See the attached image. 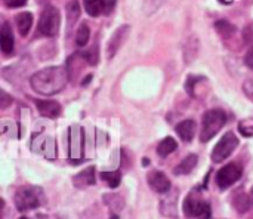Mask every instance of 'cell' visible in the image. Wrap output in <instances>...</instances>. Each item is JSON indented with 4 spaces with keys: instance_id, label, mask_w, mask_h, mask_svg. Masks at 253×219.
<instances>
[{
    "instance_id": "obj_1",
    "label": "cell",
    "mask_w": 253,
    "mask_h": 219,
    "mask_svg": "<svg viewBox=\"0 0 253 219\" xmlns=\"http://www.w3.org/2000/svg\"><path fill=\"white\" fill-rule=\"evenodd\" d=\"M68 71L64 67H47L31 76V88L40 95H55L68 83Z\"/></svg>"
},
{
    "instance_id": "obj_2",
    "label": "cell",
    "mask_w": 253,
    "mask_h": 219,
    "mask_svg": "<svg viewBox=\"0 0 253 219\" xmlns=\"http://www.w3.org/2000/svg\"><path fill=\"white\" fill-rule=\"evenodd\" d=\"M182 212L185 219H211L212 209L209 200L203 196L200 188H194L184 200Z\"/></svg>"
},
{
    "instance_id": "obj_3",
    "label": "cell",
    "mask_w": 253,
    "mask_h": 219,
    "mask_svg": "<svg viewBox=\"0 0 253 219\" xmlns=\"http://www.w3.org/2000/svg\"><path fill=\"white\" fill-rule=\"evenodd\" d=\"M44 202H46V197H44L43 190L39 187H33V185L19 187L13 197L15 208L19 212H28V211L39 209L40 206L44 205Z\"/></svg>"
},
{
    "instance_id": "obj_4",
    "label": "cell",
    "mask_w": 253,
    "mask_h": 219,
    "mask_svg": "<svg viewBox=\"0 0 253 219\" xmlns=\"http://www.w3.org/2000/svg\"><path fill=\"white\" fill-rule=\"evenodd\" d=\"M227 123V113L224 110L215 108L209 110L203 114L202 119V131H200V141L209 142Z\"/></svg>"
},
{
    "instance_id": "obj_5",
    "label": "cell",
    "mask_w": 253,
    "mask_h": 219,
    "mask_svg": "<svg viewBox=\"0 0 253 219\" xmlns=\"http://www.w3.org/2000/svg\"><path fill=\"white\" fill-rule=\"evenodd\" d=\"M59 25H61V16H59L58 9L52 4L44 6L39 19V31L43 36L52 37L58 34Z\"/></svg>"
},
{
    "instance_id": "obj_6",
    "label": "cell",
    "mask_w": 253,
    "mask_h": 219,
    "mask_svg": "<svg viewBox=\"0 0 253 219\" xmlns=\"http://www.w3.org/2000/svg\"><path fill=\"white\" fill-rule=\"evenodd\" d=\"M239 147V138L233 133V132H227L219 141L218 144L213 147L211 159L213 163H222L225 162L233 153L234 150Z\"/></svg>"
},
{
    "instance_id": "obj_7",
    "label": "cell",
    "mask_w": 253,
    "mask_h": 219,
    "mask_svg": "<svg viewBox=\"0 0 253 219\" xmlns=\"http://www.w3.org/2000/svg\"><path fill=\"white\" fill-rule=\"evenodd\" d=\"M243 175V168L239 163H228L224 168H221L216 174L215 182L221 190H227L231 185H234Z\"/></svg>"
},
{
    "instance_id": "obj_8",
    "label": "cell",
    "mask_w": 253,
    "mask_h": 219,
    "mask_svg": "<svg viewBox=\"0 0 253 219\" xmlns=\"http://www.w3.org/2000/svg\"><path fill=\"white\" fill-rule=\"evenodd\" d=\"M83 150H84V132L80 126H71L68 131L70 160L79 162L83 157Z\"/></svg>"
},
{
    "instance_id": "obj_9",
    "label": "cell",
    "mask_w": 253,
    "mask_h": 219,
    "mask_svg": "<svg viewBox=\"0 0 253 219\" xmlns=\"http://www.w3.org/2000/svg\"><path fill=\"white\" fill-rule=\"evenodd\" d=\"M129 33H130V27L129 25H122V27H119L113 33V36L110 37V40L107 43V58L108 59L114 58V55L119 52V49L122 47V44L127 39Z\"/></svg>"
},
{
    "instance_id": "obj_10",
    "label": "cell",
    "mask_w": 253,
    "mask_h": 219,
    "mask_svg": "<svg viewBox=\"0 0 253 219\" xmlns=\"http://www.w3.org/2000/svg\"><path fill=\"white\" fill-rule=\"evenodd\" d=\"M147 182H148L150 188L154 193H159V194H166L172 188L170 179L160 171H151L147 175Z\"/></svg>"
},
{
    "instance_id": "obj_11",
    "label": "cell",
    "mask_w": 253,
    "mask_h": 219,
    "mask_svg": "<svg viewBox=\"0 0 253 219\" xmlns=\"http://www.w3.org/2000/svg\"><path fill=\"white\" fill-rule=\"evenodd\" d=\"M39 113L43 116V117H47V119H56L59 117L62 108L61 105L56 102V101H47V99H36L34 101Z\"/></svg>"
},
{
    "instance_id": "obj_12",
    "label": "cell",
    "mask_w": 253,
    "mask_h": 219,
    "mask_svg": "<svg viewBox=\"0 0 253 219\" xmlns=\"http://www.w3.org/2000/svg\"><path fill=\"white\" fill-rule=\"evenodd\" d=\"M95 168L90 166V168H86L84 171L79 172L77 175H74L73 178V185L76 188H86V187H90V185H95L96 182V176H95Z\"/></svg>"
},
{
    "instance_id": "obj_13",
    "label": "cell",
    "mask_w": 253,
    "mask_h": 219,
    "mask_svg": "<svg viewBox=\"0 0 253 219\" xmlns=\"http://www.w3.org/2000/svg\"><path fill=\"white\" fill-rule=\"evenodd\" d=\"M13 33L10 28L9 22H3L1 30H0V47L4 55H10L13 52Z\"/></svg>"
},
{
    "instance_id": "obj_14",
    "label": "cell",
    "mask_w": 253,
    "mask_h": 219,
    "mask_svg": "<svg viewBox=\"0 0 253 219\" xmlns=\"http://www.w3.org/2000/svg\"><path fill=\"white\" fill-rule=\"evenodd\" d=\"M178 136L184 141V142H191L194 135H196V131H197V125L194 120H184L181 123L176 125L175 128Z\"/></svg>"
},
{
    "instance_id": "obj_15",
    "label": "cell",
    "mask_w": 253,
    "mask_h": 219,
    "mask_svg": "<svg viewBox=\"0 0 253 219\" xmlns=\"http://www.w3.org/2000/svg\"><path fill=\"white\" fill-rule=\"evenodd\" d=\"M200 52V40L196 34L190 36L184 46V61L185 64H191Z\"/></svg>"
},
{
    "instance_id": "obj_16",
    "label": "cell",
    "mask_w": 253,
    "mask_h": 219,
    "mask_svg": "<svg viewBox=\"0 0 253 219\" xmlns=\"http://www.w3.org/2000/svg\"><path fill=\"white\" fill-rule=\"evenodd\" d=\"M178 194H179V191H173V193H170V196H166V199H163L160 202V211L165 217H168V218L178 217V208H176Z\"/></svg>"
},
{
    "instance_id": "obj_17",
    "label": "cell",
    "mask_w": 253,
    "mask_h": 219,
    "mask_svg": "<svg viewBox=\"0 0 253 219\" xmlns=\"http://www.w3.org/2000/svg\"><path fill=\"white\" fill-rule=\"evenodd\" d=\"M231 205H233V208H234L239 214H246V212L251 209L252 196L246 194L245 191L234 193L233 197H231Z\"/></svg>"
},
{
    "instance_id": "obj_18",
    "label": "cell",
    "mask_w": 253,
    "mask_h": 219,
    "mask_svg": "<svg viewBox=\"0 0 253 219\" xmlns=\"http://www.w3.org/2000/svg\"><path fill=\"white\" fill-rule=\"evenodd\" d=\"M197 162H199V157L196 154H190L173 169V174L175 175H188L194 171V168L197 166Z\"/></svg>"
},
{
    "instance_id": "obj_19",
    "label": "cell",
    "mask_w": 253,
    "mask_h": 219,
    "mask_svg": "<svg viewBox=\"0 0 253 219\" xmlns=\"http://www.w3.org/2000/svg\"><path fill=\"white\" fill-rule=\"evenodd\" d=\"M102 200L105 203V206L113 212V214H119L123 211L125 208V200L122 196L119 194H114V193H108V194H104L102 196Z\"/></svg>"
},
{
    "instance_id": "obj_20",
    "label": "cell",
    "mask_w": 253,
    "mask_h": 219,
    "mask_svg": "<svg viewBox=\"0 0 253 219\" xmlns=\"http://www.w3.org/2000/svg\"><path fill=\"white\" fill-rule=\"evenodd\" d=\"M16 28L22 37H25L30 33V28L33 25V15L30 12H21L16 15Z\"/></svg>"
},
{
    "instance_id": "obj_21",
    "label": "cell",
    "mask_w": 253,
    "mask_h": 219,
    "mask_svg": "<svg viewBox=\"0 0 253 219\" xmlns=\"http://www.w3.org/2000/svg\"><path fill=\"white\" fill-rule=\"evenodd\" d=\"M215 28H216L218 34H219L222 39H225V40L231 39V37L236 34V31H237V28H236L231 22H228V21H225V19L216 21Z\"/></svg>"
},
{
    "instance_id": "obj_22",
    "label": "cell",
    "mask_w": 253,
    "mask_h": 219,
    "mask_svg": "<svg viewBox=\"0 0 253 219\" xmlns=\"http://www.w3.org/2000/svg\"><path fill=\"white\" fill-rule=\"evenodd\" d=\"M176 148H178L176 141H175L173 138L168 136V138H165V139L157 145V154H159L160 157H168V156H170Z\"/></svg>"
},
{
    "instance_id": "obj_23",
    "label": "cell",
    "mask_w": 253,
    "mask_h": 219,
    "mask_svg": "<svg viewBox=\"0 0 253 219\" xmlns=\"http://www.w3.org/2000/svg\"><path fill=\"white\" fill-rule=\"evenodd\" d=\"M83 6L90 16H98L105 12L104 0H83Z\"/></svg>"
},
{
    "instance_id": "obj_24",
    "label": "cell",
    "mask_w": 253,
    "mask_h": 219,
    "mask_svg": "<svg viewBox=\"0 0 253 219\" xmlns=\"http://www.w3.org/2000/svg\"><path fill=\"white\" fill-rule=\"evenodd\" d=\"M80 10H82V9H80V4H79L77 0H71V1L67 3L65 12H67V19H68V24H70V25H73V24L79 19Z\"/></svg>"
},
{
    "instance_id": "obj_25",
    "label": "cell",
    "mask_w": 253,
    "mask_h": 219,
    "mask_svg": "<svg viewBox=\"0 0 253 219\" xmlns=\"http://www.w3.org/2000/svg\"><path fill=\"white\" fill-rule=\"evenodd\" d=\"M101 179L107 182L110 188H117L122 182V174L119 171H111V172H101Z\"/></svg>"
},
{
    "instance_id": "obj_26",
    "label": "cell",
    "mask_w": 253,
    "mask_h": 219,
    "mask_svg": "<svg viewBox=\"0 0 253 219\" xmlns=\"http://www.w3.org/2000/svg\"><path fill=\"white\" fill-rule=\"evenodd\" d=\"M89 37H90V30H89V25L87 24H82L77 30V34H76V42L79 46H84L87 44L89 42Z\"/></svg>"
},
{
    "instance_id": "obj_27",
    "label": "cell",
    "mask_w": 253,
    "mask_h": 219,
    "mask_svg": "<svg viewBox=\"0 0 253 219\" xmlns=\"http://www.w3.org/2000/svg\"><path fill=\"white\" fill-rule=\"evenodd\" d=\"M166 0H144V4H142V9H144V13L147 16L153 15L154 12H157L163 4H165Z\"/></svg>"
},
{
    "instance_id": "obj_28",
    "label": "cell",
    "mask_w": 253,
    "mask_h": 219,
    "mask_svg": "<svg viewBox=\"0 0 253 219\" xmlns=\"http://www.w3.org/2000/svg\"><path fill=\"white\" fill-rule=\"evenodd\" d=\"M239 132L246 136V138H252L253 136V117L245 119L239 123Z\"/></svg>"
},
{
    "instance_id": "obj_29",
    "label": "cell",
    "mask_w": 253,
    "mask_h": 219,
    "mask_svg": "<svg viewBox=\"0 0 253 219\" xmlns=\"http://www.w3.org/2000/svg\"><path fill=\"white\" fill-rule=\"evenodd\" d=\"M83 58H84V61L87 62V64H90V65H96L98 64V61H99V55H98V46H92L89 50H86V52H83V53H80Z\"/></svg>"
},
{
    "instance_id": "obj_30",
    "label": "cell",
    "mask_w": 253,
    "mask_h": 219,
    "mask_svg": "<svg viewBox=\"0 0 253 219\" xmlns=\"http://www.w3.org/2000/svg\"><path fill=\"white\" fill-rule=\"evenodd\" d=\"M12 101H13V99H12L6 92H3V90L0 92V107H1L3 110H4V108H7V107L12 104Z\"/></svg>"
},
{
    "instance_id": "obj_31",
    "label": "cell",
    "mask_w": 253,
    "mask_h": 219,
    "mask_svg": "<svg viewBox=\"0 0 253 219\" xmlns=\"http://www.w3.org/2000/svg\"><path fill=\"white\" fill-rule=\"evenodd\" d=\"M243 90H245V93H246V96L253 101V82L252 80H248V82H245V85H243Z\"/></svg>"
},
{
    "instance_id": "obj_32",
    "label": "cell",
    "mask_w": 253,
    "mask_h": 219,
    "mask_svg": "<svg viewBox=\"0 0 253 219\" xmlns=\"http://www.w3.org/2000/svg\"><path fill=\"white\" fill-rule=\"evenodd\" d=\"M27 3V0H4V4L7 7H21Z\"/></svg>"
},
{
    "instance_id": "obj_33",
    "label": "cell",
    "mask_w": 253,
    "mask_h": 219,
    "mask_svg": "<svg viewBox=\"0 0 253 219\" xmlns=\"http://www.w3.org/2000/svg\"><path fill=\"white\" fill-rule=\"evenodd\" d=\"M245 64H246L249 68H252L253 70V46L248 50V53H246V56H245Z\"/></svg>"
},
{
    "instance_id": "obj_34",
    "label": "cell",
    "mask_w": 253,
    "mask_h": 219,
    "mask_svg": "<svg viewBox=\"0 0 253 219\" xmlns=\"http://www.w3.org/2000/svg\"><path fill=\"white\" fill-rule=\"evenodd\" d=\"M116 3H117V0H104V6H105V12L107 13H110L113 9H114V6H116Z\"/></svg>"
},
{
    "instance_id": "obj_35",
    "label": "cell",
    "mask_w": 253,
    "mask_h": 219,
    "mask_svg": "<svg viewBox=\"0 0 253 219\" xmlns=\"http://www.w3.org/2000/svg\"><path fill=\"white\" fill-rule=\"evenodd\" d=\"M219 1H221L222 4H230V3H233L234 0H219Z\"/></svg>"
},
{
    "instance_id": "obj_36",
    "label": "cell",
    "mask_w": 253,
    "mask_h": 219,
    "mask_svg": "<svg viewBox=\"0 0 253 219\" xmlns=\"http://www.w3.org/2000/svg\"><path fill=\"white\" fill-rule=\"evenodd\" d=\"M19 219H36V218H30V217H22V218Z\"/></svg>"
},
{
    "instance_id": "obj_37",
    "label": "cell",
    "mask_w": 253,
    "mask_h": 219,
    "mask_svg": "<svg viewBox=\"0 0 253 219\" xmlns=\"http://www.w3.org/2000/svg\"><path fill=\"white\" fill-rule=\"evenodd\" d=\"M251 196H252V200H253V190H252V194H251Z\"/></svg>"
}]
</instances>
